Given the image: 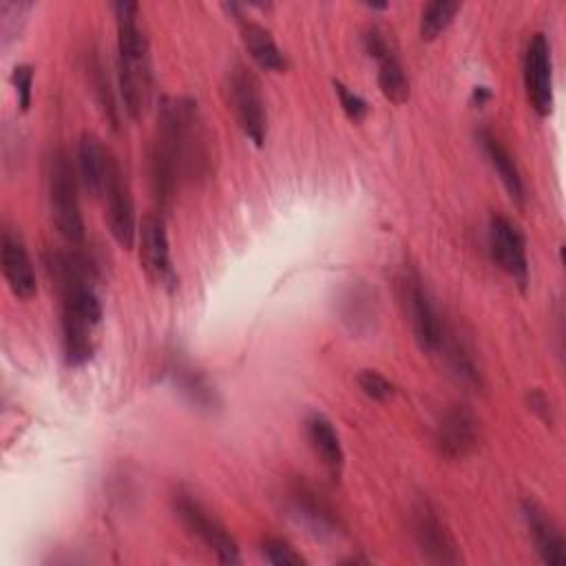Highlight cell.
Instances as JSON below:
<instances>
[{
	"instance_id": "9a60e30c",
	"label": "cell",
	"mask_w": 566,
	"mask_h": 566,
	"mask_svg": "<svg viewBox=\"0 0 566 566\" xmlns=\"http://www.w3.org/2000/svg\"><path fill=\"white\" fill-rule=\"evenodd\" d=\"M290 511L312 535L334 537L340 528L334 509L321 493H316L307 482H294L290 486Z\"/></svg>"
},
{
	"instance_id": "52a82bcc",
	"label": "cell",
	"mask_w": 566,
	"mask_h": 566,
	"mask_svg": "<svg viewBox=\"0 0 566 566\" xmlns=\"http://www.w3.org/2000/svg\"><path fill=\"white\" fill-rule=\"evenodd\" d=\"M172 511L186 531L192 533L219 562L237 564L241 559L234 537L199 500L188 493H175Z\"/></svg>"
},
{
	"instance_id": "f1b7e54d",
	"label": "cell",
	"mask_w": 566,
	"mask_h": 566,
	"mask_svg": "<svg viewBox=\"0 0 566 566\" xmlns=\"http://www.w3.org/2000/svg\"><path fill=\"white\" fill-rule=\"evenodd\" d=\"M11 82L15 86V97H18V106L22 111L29 108L31 104V88H33V69L29 64H18L11 73Z\"/></svg>"
},
{
	"instance_id": "e0dca14e",
	"label": "cell",
	"mask_w": 566,
	"mask_h": 566,
	"mask_svg": "<svg viewBox=\"0 0 566 566\" xmlns=\"http://www.w3.org/2000/svg\"><path fill=\"white\" fill-rule=\"evenodd\" d=\"M522 517L526 522L528 535L533 539L535 551L539 553L542 562L546 564H564L566 562V544L562 531L553 522V517L533 500L522 502Z\"/></svg>"
},
{
	"instance_id": "30bf717a",
	"label": "cell",
	"mask_w": 566,
	"mask_h": 566,
	"mask_svg": "<svg viewBox=\"0 0 566 566\" xmlns=\"http://www.w3.org/2000/svg\"><path fill=\"white\" fill-rule=\"evenodd\" d=\"M524 86L533 111L548 115L553 108V60L551 44L544 33H535L526 44Z\"/></svg>"
},
{
	"instance_id": "3957f363",
	"label": "cell",
	"mask_w": 566,
	"mask_h": 566,
	"mask_svg": "<svg viewBox=\"0 0 566 566\" xmlns=\"http://www.w3.org/2000/svg\"><path fill=\"white\" fill-rule=\"evenodd\" d=\"M62 298V349L66 365L80 367L93 358V332L102 318V305L93 283H73L60 290Z\"/></svg>"
},
{
	"instance_id": "ac0fdd59",
	"label": "cell",
	"mask_w": 566,
	"mask_h": 566,
	"mask_svg": "<svg viewBox=\"0 0 566 566\" xmlns=\"http://www.w3.org/2000/svg\"><path fill=\"white\" fill-rule=\"evenodd\" d=\"M117 159L113 157V153L102 144L99 137H95L93 133H84L77 142V177L82 181V186L99 197V192L104 190L108 175L113 172Z\"/></svg>"
},
{
	"instance_id": "603a6c76",
	"label": "cell",
	"mask_w": 566,
	"mask_h": 566,
	"mask_svg": "<svg viewBox=\"0 0 566 566\" xmlns=\"http://www.w3.org/2000/svg\"><path fill=\"white\" fill-rule=\"evenodd\" d=\"M438 349H444V356H447V363L449 367L453 369V374L467 382V385H480V371L475 367V360H473V354L471 349L467 347V343L462 338H455L451 334H442V340H440V347Z\"/></svg>"
},
{
	"instance_id": "2e32d148",
	"label": "cell",
	"mask_w": 566,
	"mask_h": 566,
	"mask_svg": "<svg viewBox=\"0 0 566 566\" xmlns=\"http://www.w3.org/2000/svg\"><path fill=\"white\" fill-rule=\"evenodd\" d=\"M0 248H2V272L9 290L22 301L33 298L38 292V281H35L33 263L29 259V252L20 234L4 230L0 239Z\"/></svg>"
},
{
	"instance_id": "8992f818",
	"label": "cell",
	"mask_w": 566,
	"mask_h": 566,
	"mask_svg": "<svg viewBox=\"0 0 566 566\" xmlns=\"http://www.w3.org/2000/svg\"><path fill=\"white\" fill-rule=\"evenodd\" d=\"M398 296L418 345L427 352L438 349L444 334V325L418 272L402 270V274L398 276Z\"/></svg>"
},
{
	"instance_id": "5bb4252c",
	"label": "cell",
	"mask_w": 566,
	"mask_h": 566,
	"mask_svg": "<svg viewBox=\"0 0 566 566\" xmlns=\"http://www.w3.org/2000/svg\"><path fill=\"white\" fill-rule=\"evenodd\" d=\"M99 199L104 203L106 221L111 228V234L115 241L124 248H130L135 237H137V223H135V208H133V197L128 190V184L122 175L119 164H115L113 172L108 175V181L104 190L99 192Z\"/></svg>"
},
{
	"instance_id": "484cf974",
	"label": "cell",
	"mask_w": 566,
	"mask_h": 566,
	"mask_svg": "<svg viewBox=\"0 0 566 566\" xmlns=\"http://www.w3.org/2000/svg\"><path fill=\"white\" fill-rule=\"evenodd\" d=\"M261 555L265 562L276 566H301L305 564V557L296 553V548L283 539V537H265L261 542Z\"/></svg>"
},
{
	"instance_id": "9c48e42d",
	"label": "cell",
	"mask_w": 566,
	"mask_h": 566,
	"mask_svg": "<svg viewBox=\"0 0 566 566\" xmlns=\"http://www.w3.org/2000/svg\"><path fill=\"white\" fill-rule=\"evenodd\" d=\"M489 250L493 261L513 279L517 285H526L528 281V256H526V241L520 228L502 217L493 214L489 221Z\"/></svg>"
},
{
	"instance_id": "d4e9b609",
	"label": "cell",
	"mask_w": 566,
	"mask_h": 566,
	"mask_svg": "<svg viewBox=\"0 0 566 566\" xmlns=\"http://www.w3.org/2000/svg\"><path fill=\"white\" fill-rule=\"evenodd\" d=\"M343 318L352 325L354 332H363L371 327L374 305L369 301V294L363 287H352L343 296Z\"/></svg>"
},
{
	"instance_id": "f546056e",
	"label": "cell",
	"mask_w": 566,
	"mask_h": 566,
	"mask_svg": "<svg viewBox=\"0 0 566 566\" xmlns=\"http://www.w3.org/2000/svg\"><path fill=\"white\" fill-rule=\"evenodd\" d=\"M528 409L535 411V413H537L542 420H546V422H551V418H553V409H551L548 398H546L542 391H537V389H533V391L528 394Z\"/></svg>"
},
{
	"instance_id": "ba28073f",
	"label": "cell",
	"mask_w": 566,
	"mask_h": 566,
	"mask_svg": "<svg viewBox=\"0 0 566 566\" xmlns=\"http://www.w3.org/2000/svg\"><path fill=\"white\" fill-rule=\"evenodd\" d=\"M411 535L427 562H433V564L460 562L455 539L451 537L447 524L440 520L438 511L427 500L418 502L411 511Z\"/></svg>"
},
{
	"instance_id": "7c38bea8",
	"label": "cell",
	"mask_w": 566,
	"mask_h": 566,
	"mask_svg": "<svg viewBox=\"0 0 566 566\" xmlns=\"http://www.w3.org/2000/svg\"><path fill=\"white\" fill-rule=\"evenodd\" d=\"M363 44H365L367 55L371 60H376V64H378V86H380L382 95L394 104L407 102L409 80L405 75V69H402L387 33L378 27H371L363 35Z\"/></svg>"
},
{
	"instance_id": "4dcf8cb0",
	"label": "cell",
	"mask_w": 566,
	"mask_h": 566,
	"mask_svg": "<svg viewBox=\"0 0 566 566\" xmlns=\"http://www.w3.org/2000/svg\"><path fill=\"white\" fill-rule=\"evenodd\" d=\"M489 97H491V93H489L484 86H475V91H473V99L478 102V106H480V104H484Z\"/></svg>"
},
{
	"instance_id": "44dd1931",
	"label": "cell",
	"mask_w": 566,
	"mask_h": 566,
	"mask_svg": "<svg viewBox=\"0 0 566 566\" xmlns=\"http://www.w3.org/2000/svg\"><path fill=\"white\" fill-rule=\"evenodd\" d=\"M478 139H480V146L484 150V155L489 157L491 166L495 168V172L500 175L504 188L509 190L511 199H515L517 203L524 201V181H522V175H520V168L513 159V155L509 153V148L489 130H480L478 133Z\"/></svg>"
},
{
	"instance_id": "83f0119b",
	"label": "cell",
	"mask_w": 566,
	"mask_h": 566,
	"mask_svg": "<svg viewBox=\"0 0 566 566\" xmlns=\"http://www.w3.org/2000/svg\"><path fill=\"white\" fill-rule=\"evenodd\" d=\"M334 91H336V97H338V102H340L345 115H347L352 122L365 119L369 106H367V102H365L358 93H354L349 86H345L343 82H336V80H334Z\"/></svg>"
},
{
	"instance_id": "7a4b0ae2",
	"label": "cell",
	"mask_w": 566,
	"mask_h": 566,
	"mask_svg": "<svg viewBox=\"0 0 566 566\" xmlns=\"http://www.w3.org/2000/svg\"><path fill=\"white\" fill-rule=\"evenodd\" d=\"M117 24V82L124 108L130 117H139L153 93V73L148 40L139 22V4L115 2Z\"/></svg>"
},
{
	"instance_id": "4fadbf2b",
	"label": "cell",
	"mask_w": 566,
	"mask_h": 566,
	"mask_svg": "<svg viewBox=\"0 0 566 566\" xmlns=\"http://www.w3.org/2000/svg\"><path fill=\"white\" fill-rule=\"evenodd\" d=\"M139 263L146 276L159 285H175V270L170 261V243L164 219L146 214L139 226Z\"/></svg>"
},
{
	"instance_id": "d6986e66",
	"label": "cell",
	"mask_w": 566,
	"mask_h": 566,
	"mask_svg": "<svg viewBox=\"0 0 566 566\" xmlns=\"http://www.w3.org/2000/svg\"><path fill=\"white\" fill-rule=\"evenodd\" d=\"M305 436L323 467L332 478H340L343 464H345V453L343 444L338 438V431L334 429L332 420L323 413H310L305 420Z\"/></svg>"
},
{
	"instance_id": "277c9868",
	"label": "cell",
	"mask_w": 566,
	"mask_h": 566,
	"mask_svg": "<svg viewBox=\"0 0 566 566\" xmlns=\"http://www.w3.org/2000/svg\"><path fill=\"white\" fill-rule=\"evenodd\" d=\"M77 168L71 157L57 148L46 161V190H49V210L57 232L73 245L84 241V221L77 199Z\"/></svg>"
},
{
	"instance_id": "7402d4cb",
	"label": "cell",
	"mask_w": 566,
	"mask_h": 566,
	"mask_svg": "<svg viewBox=\"0 0 566 566\" xmlns=\"http://www.w3.org/2000/svg\"><path fill=\"white\" fill-rule=\"evenodd\" d=\"M170 376H172V382H175V387L179 389V394H181L190 405H195L197 409L212 411V409L219 407L217 389L208 382V378H206L201 371H197V369L190 367L188 363H184V360L172 363Z\"/></svg>"
},
{
	"instance_id": "5b68a950",
	"label": "cell",
	"mask_w": 566,
	"mask_h": 566,
	"mask_svg": "<svg viewBox=\"0 0 566 566\" xmlns=\"http://www.w3.org/2000/svg\"><path fill=\"white\" fill-rule=\"evenodd\" d=\"M226 93L239 128L261 146L268 135V108L254 73L243 64H234L226 77Z\"/></svg>"
},
{
	"instance_id": "8fae6325",
	"label": "cell",
	"mask_w": 566,
	"mask_h": 566,
	"mask_svg": "<svg viewBox=\"0 0 566 566\" xmlns=\"http://www.w3.org/2000/svg\"><path fill=\"white\" fill-rule=\"evenodd\" d=\"M433 440L440 455L449 460H464L475 451L480 440L478 418L469 407L453 405L442 413L440 422L436 424Z\"/></svg>"
},
{
	"instance_id": "4316f807",
	"label": "cell",
	"mask_w": 566,
	"mask_h": 566,
	"mask_svg": "<svg viewBox=\"0 0 566 566\" xmlns=\"http://www.w3.org/2000/svg\"><path fill=\"white\" fill-rule=\"evenodd\" d=\"M356 382L360 387V391L376 400V402H385V400H391L396 389H394V382L387 380L380 371L376 369H363L358 376H356Z\"/></svg>"
},
{
	"instance_id": "ffe728a7",
	"label": "cell",
	"mask_w": 566,
	"mask_h": 566,
	"mask_svg": "<svg viewBox=\"0 0 566 566\" xmlns=\"http://www.w3.org/2000/svg\"><path fill=\"white\" fill-rule=\"evenodd\" d=\"M241 40L250 53V57L263 69V71H274L281 73L287 69V57L281 51V46L274 42L272 33L252 22V20H243L241 22Z\"/></svg>"
},
{
	"instance_id": "6da1fadb",
	"label": "cell",
	"mask_w": 566,
	"mask_h": 566,
	"mask_svg": "<svg viewBox=\"0 0 566 566\" xmlns=\"http://www.w3.org/2000/svg\"><path fill=\"white\" fill-rule=\"evenodd\" d=\"M206 161V142L197 106L172 97L161 104L150 148V188L161 208H168L181 179L192 177Z\"/></svg>"
},
{
	"instance_id": "cb8c5ba5",
	"label": "cell",
	"mask_w": 566,
	"mask_h": 566,
	"mask_svg": "<svg viewBox=\"0 0 566 566\" xmlns=\"http://www.w3.org/2000/svg\"><path fill=\"white\" fill-rule=\"evenodd\" d=\"M460 11V2L455 0H433L422 7L420 13V38L436 40Z\"/></svg>"
}]
</instances>
